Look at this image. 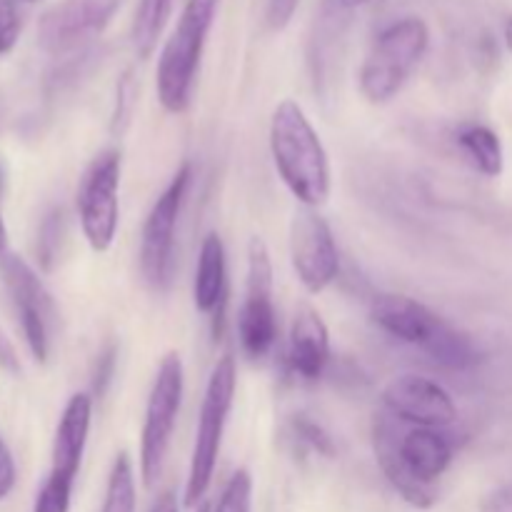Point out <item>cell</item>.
<instances>
[{"instance_id": "7402d4cb", "label": "cell", "mask_w": 512, "mask_h": 512, "mask_svg": "<svg viewBox=\"0 0 512 512\" xmlns=\"http://www.w3.org/2000/svg\"><path fill=\"white\" fill-rule=\"evenodd\" d=\"M290 438H293L295 445L320 455V458H335V443L328 430L315 423V420L305 418V415L290 420Z\"/></svg>"}, {"instance_id": "ffe728a7", "label": "cell", "mask_w": 512, "mask_h": 512, "mask_svg": "<svg viewBox=\"0 0 512 512\" xmlns=\"http://www.w3.org/2000/svg\"><path fill=\"white\" fill-rule=\"evenodd\" d=\"M173 0H140L133 18V48L138 58H150L165 28Z\"/></svg>"}, {"instance_id": "d6a6232c", "label": "cell", "mask_w": 512, "mask_h": 512, "mask_svg": "<svg viewBox=\"0 0 512 512\" xmlns=\"http://www.w3.org/2000/svg\"><path fill=\"white\" fill-rule=\"evenodd\" d=\"M340 5H343V8H363V5H368V3H373V0H338Z\"/></svg>"}, {"instance_id": "52a82bcc", "label": "cell", "mask_w": 512, "mask_h": 512, "mask_svg": "<svg viewBox=\"0 0 512 512\" xmlns=\"http://www.w3.org/2000/svg\"><path fill=\"white\" fill-rule=\"evenodd\" d=\"M190 183H193V165L183 163L175 170L163 193L150 205L143 230H140V273H143L145 285L155 293H165L173 285L175 233H178Z\"/></svg>"}, {"instance_id": "ba28073f", "label": "cell", "mask_w": 512, "mask_h": 512, "mask_svg": "<svg viewBox=\"0 0 512 512\" xmlns=\"http://www.w3.org/2000/svg\"><path fill=\"white\" fill-rule=\"evenodd\" d=\"M120 175L123 153L105 148L83 170L75 193L80 230L93 253H108L120 228Z\"/></svg>"}, {"instance_id": "ac0fdd59", "label": "cell", "mask_w": 512, "mask_h": 512, "mask_svg": "<svg viewBox=\"0 0 512 512\" xmlns=\"http://www.w3.org/2000/svg\"><path fill=\"white\" fill-rule=\"evenodd\" d=\"M460 150L470 160L475 170L485 178H498L505 168V150L503 140L493 128L483 123H468L455 135Z\"/></svg>"}, {"instance_id": "9a60e30c", "label": "cell", "mask_w": 512, "mask_h": 512, "mask_svg": "<svg viewBox=\"0 0 512 512\" xmlns=\"http://www.w3.org/2000/svg\"><path fill=\"white\" fill-rule=\"evenodd\" d=\"M195 310L210 315L213 338L220 340L225 325V305H228V255L220 233L210 230L200 243L198 265L193 280Z\"/></svg>"}, {"instance_id": "f1b7e54d", "label": "cell", "mask_w": 512, "mask_h": 512, "mask_svg": "<svg viewBox=\"0 0 512 512\" xmlns=\"http://www.w3.org/2000/svg\"><path fill=\"white\" fill-rule=\"evenodd\" d=\"M15 480H18V470H15V460L5 440L0 438V503L13 493Z\"/></svg>"}, {"instance_id": "30bf717a", "label": "cell", "mask_w": 512, "mask_h": 512, "mask_svg": "<svg viewBox=\"0 0 512 512\" xmlns=\"http://www.w3.org/2000/svg\"><path fill=\"white\" fill-rule=\"evenodd\" d=\"M0 283L13 303L30 355L35 363H48L55 328V305L48 288L38 273L15 253L0 258Z\"/></svg>"}, {"instance_id": "9c48e42d", "label": "cell", "mask_w": 512, "mask_h": 512, "mask_svg": "<svg viewBox=\"0 0 512 512\" xmlns=\"http://www.w3.org/2000/svg\"><path fill=\"white\" fill-rule=\"evenodd\" d=\"M273 258L260 235L248 240V268H245V295L240 303L238 340L245 358L263 360L278 343V313H275Z\"/></svg>"}, {"instance_id": "5bb4252c", "label": "cell", "mask_w": 512, "mask_h": 512, "mask_svg": "<svg viewBox=\"0 0 512 512\" xmlns=\"http://www.w3.org/2000/svg\"><path fill=\"white\" fill-rule=\"evenodd\" d=\"M370 320L390 338L425 350L445 320L420 300L398 293H380L370 303Z\"/></svg>"}, {"instance_id": "2e32d148", "label": "cell", "mask_w": 512, "mask_h": 512, "mask_svg": "<svg viewBox=\"0 0 512 512\" xmlns=\"http://www.w3.org/2000/svg\"><path fill=\"white\" fill-rule=\"evenodd\" d=\"M90 425H93V395H70V400L63 408V415L58 420V428H55L48 475L75 483L80 465H83Z\"/></svg>"}, {"instance_id": "603a6c76", "label": "cell", "mask_w": 512, "mask_h": 512, "mask_svg": "<svg viewBox=\"0 0 512 512\" xmlns=\"http://www.w3.org/2000/svg\"><path fill=\"white\" fill-rule=\"evenodd\" d=\"M253 510V475L248 468H238L230 475L218 505L210 512H250Z\"/></svg>"}, {"instance_id": "836d02e7", "label": "cell", "mask_w": 512, "mask_h": 512, "mask_svg": "<svg viewBox=\"0 0 512 512\" xmlns=\"http://www.w3.org/2000/svg\"><path fill=\"white\" fill-rule=\"evenodd\" d=\"M505 45H508V50L512 53V15L508 18V23H505Z\"/></svg>"}, {"instance_id": "1f68e13d", "label": "cell", "mask_w": 512, "mask_h": 512, "mask_svg": "<svg viewBox=\"0 0 512 512\" xmlns=\"http://www.w3.org/2000/svg\"><path fill=\"white\" fill-rule=\"evenodd\" d=\"M8 230H5V220H3V213H0V258L3 255H8Z\"/></svg>"}, {"instance_id": "3957f363", "label": "cell", "mask_w": 512, "mask_h": 512, "mask_svg": "<svg viewBox=\"0 0 512 512\" xmlns=\"http://www.w3.org/2000/svg\"><path fill=\"white\" fill-rule=\"evenodd\" d=\"M220 0H188L178 25L165 40L155 70V90L165 113L183 115L193 100L195 78Z\"/></svg>"}, {"instance_id": "7c38bea8", "label": "cell", "mask_w": 512, "mask_h": 512, "mask_svg": "<svg viewBox=\"0 0 512 512\" xmlns=\"http://www.w3.org/2000/svg\"><path fill=\"white\" fill-rule=\"evenodd\" d=\"M120 0H60L38 20V45L50 55H70L98 38L115 18Z\"/></svg>"}, {"instance_id": "e0dca14e", "label": "cell", "mask_w": 512, "mask_h": 512, "mask_svg": "<svg viewBox=\"0 0 512 512\" xmlns=\"http://www.w3.org/2000/svg\"><path fill=\"white\" fill-rule=\"evenodd\" d=\"M330 363V330L323 315L313 305H300L295 310L288 335V365L295 378L315 383L323 378Z\"/></svg>"}, {"instance_id": "cb8c5ba5", "label": "cell", "mask_w": 512, "mask_h": 512, "mask_svg": "<svg viewBox=\"0 0 512 512\" xmlns=\"http://www.w3.org/2000/svg\"><path fill=\"white\" fill-rule=\"evenodd\" d=\"M135 105H138V85H135L133 73H123V78L118 80L115 85V108L113 115H110V133L115 138L125 133L133 123V113H135Z\"/></svg>"}, {"instance_id": "4dcf8cb0", "label": "cell", "mask_w": 512, "mask_h": 512, "mask_svg": "<svg viewBox=\"0 0 512 512\" xmlns=\"http://www.w3.org/2000/svg\"><path fill=\"white\" fill-rule=\"evenodd\" d=\"M150 512H178V500H175L173 493H163L158 500H155L153 510Z\"/></svg>"}, {"instance_id": "484cf974", "label": "cell", "mask_w": 512, "mask_h": 512, "mask_svg": "<svg viewBox=\"0 0 512 512\" xmlns=\"http://www.w3.org/2000/svg\"><path fill=\"white\" fill-rule=\"evenodd\" d=\"M60 238H63V213L55 210L40 225V238H38V255L40 263H43L45 270L53 268V260L58 255Z\"/></svg>"}, {"instance_id": "f546056e", "label": "cell", "mask_w": 512, "mask_h": 512, "mask_svg": "<svg viewBox=\"0 0 512 512\" xmlns=\"http://www.w3.org/2000/svg\"><path fill=\"white\" fill-rule=\"evenodd\" d=\"M113 373H115V348H108V353L98 360V370H95V380H93L95 398H103L110 380H113Z\"/></svg>"}, {"instance_id": "277c9868", "label": "cell", "mask_w": 512, "mask_h": 512, "mask_svg": "<svg viewBox=\"0 0 512 512\" xmlns=\"http://www.w3.org/2000/svg\"><path fill=\"white\" fill-rule=\"evenodd\" d=\"M430 48V28L408 15L380 30L358 73L360 95L370 105H385L405 88Z\"/></svg>"}, {"instance_id": "d590c367", "label": "cell", "mask_w": 512, "mask_h": 512, "mask_svg": "<svg viewBox=\"0 0 512 512\" xmlns=\"http://www.w3.org/2000/svg\"><path fill=\"white\" fill-rule=\"evenodd\" d=\"M23 3H33V0H23Z\"/></svg>"}, {"instance_id": "8fae6325", "label": "cell", "mask_w": 512, "mask_h": 512, "mask_svg": "<svg viewBox=\"0 0 512 512\" xmlns=\"http://www.w3.org/2000/svg\"><path fill=\"white\" fill-rule=\"evenodd\" d=\"M288 250L295 278L310 295L325 293L338 280L340 250L333 228L320 210L303 205L295 210L290 218Z\"/></svg>"}, {"instance_id": "5b68a950", "label": "cell", "mask_w": 512, "mask_h": 512, "mask_svg": "<svg viewBox=\"0 0 512 512\" xmlns=\"http://www.w3.org/2000/svg\"><path fill=\"white\" fill-rule=\"evenodd\" d=\"M235 388H238V365H235L233 355H223L210 370L203 403H200L188 480H185V508H200L210 483H213L220 448H223L225 425H228L230 410H233Z\"/></svg>"}, {"instance_id": "4fadbf2b", "label": "cell", "mask_w": 512, "mask_h": 512, "mask_svg": "<svg viewBox=\"0 0 512 512\" xmlns=\"http://www.w3.org/2000/svg\"><path fill=\"white\" fill-rule=\"evenodd\" d=\"M383 408L410 428H448L458 420L453 395L425 375L403 373L383 388Z\"/></svg>"}, {"instance_id": "6da1fadb", "label": "cell", "mask_w": 512, "mask_h": 512, "mask_svg": "<svg viewBox=\"0 0 512 512\" xmlns=\"http://www.w3.org/2000/svg\"><path fill=\"white\" fill-rule=\"evenodd\" d=\"M268 143L275 170L298 205L323 208L333 193L330 155L298 100L285 98L275 105L270 115Z\"/></svg>"}, {"instance_id": "4316f807", "label": "cell", "mask_w": 512, "mask_h": 512, "mask_svg": "<svg viewBox=\"0 0 512 512\" xmlns=\"http://www.w3.org/2000/svg\"><path fill=\"white\" fill-rule=\"evenodd\" d=\"M23 30V15H20L18 0H0V55L15 48Z\"/></svg>"}, {"instance_id": "d6986e66", "label": "cell", "mask_w": 512, "mask_h": 512, "mask_svg": "<svg viewBox=\"0 0 512 512\" xmlns=\"http://www.w3.org/2000/svg\"><path fill=\"white\" fill-rule=\"evenodd\" d=\"M423 353L433 363L443 365L448 370H470L483 360V353L475 345V340L468 333L455 328V325H450L448 320H445L443 328L438 330V335L430 340V345Z\"/></svg>"}, {"instance_id": "8992f818", "label": "cell", "mask_w": 512, "mask_h": 512, "mask_svg": "<svg viewBox=\"0 0 512 512\" xmlns=\"http://www.w3.org/2000/svg\"><path fill=\"white\" fill-rule=\"evenodd\" d=\"M185 395V365L178 350H168L160 358L145 403L143 430H140V478L145 488L160 480L168 458L170 440L178 425Z\"/></svg>"}, {"instance_id": "7a4b0ae2", "label": "cell", "mask_w": 512, "mask_h": 512, "mask_svg": "<svg viewBox=\"0 0 512 512\" xmlns=\"http://www.w3.org/2000/svg\"><path fill=\"white\" fill-rule=\"evenodd\" d=\"M375 460L395 493L418 510L438 503L435 483L448 473L455 448L438 428H410L398 438L390 420L380 418L373 430Z\"/></svg>"}, {"instance_id": "e575fe53", "label": "cell", "mask_w": 512, "mask_h": 512, "mask_svg": "<svg viewBox=\"0 0 512 512\" xmlns=\"http://www.w3.org/2000/svg\"><path fill=\"white\" fill-rule=\"evenodd\" d=\"M198 512H210V508H208V505H200Z\"/></svg>"}, {"instance_id": "d4e9b609", "label": "cell", "mask_w": 512, "mask_h": 512, "mask_svg": "<svg viewBox=\"0 0 512 512\" xmlns=\"http://www.w3.org/2000/svg\"><path fill=\"white\" fill-rule=\"evenodd\" d=\"M73 485L68 480H60L48 475L40 485L38 498H35L33 512H70V500H73Z\"/></svg>"}, {"instance_id": "83f0119b", "label": "cell", "mask_w": 512, "mask_h": 512, "mask_svg": "<svg viewBox=\"0 0 512 512\" xmlns=\"http://www.w3.org/2000/svg\"><path fill=\"white\" fill-rule=\"evenodd\" d=\"M300 0H268V10H265V23L270 30L280 33L290 25V20L298 13Z\"/></svg>"}, {"instance_id": "44dd1931", "label": "cell", "mask_w": 512, "mask_h": 512, "mask_svg": "<svg viewBox=\"0 0 512 512\" xmlns=\"http://www.w3.org/2000/svg\"><path fill=\"white\" fill-rule=\"evenodd\" d=\"M138 493H135V468L125 450L115 455L105 485V500L100 512H135Z\"/></svg>"}]
</instances>
